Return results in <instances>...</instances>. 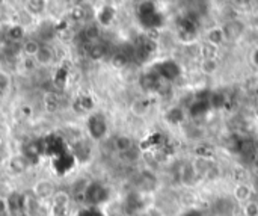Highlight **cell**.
I'll list each match as a JSON object with an SVG mask.
<instances>
[{
    "instance_id": "obj_1",
    "label": "cell",
    "mask_w": 258,
    "mask_h": 216,
    "mask_svg": "<svg viewBox=\"0 0 258 216\" xmlns=\"http://www.w3.org/2000/svg\"><path fill=\"white\" fill-rule=\"evenodd\" d=\"M55 184L52 180L49 178H43V180H38L34 186H32V193H34V198L44 202L50 198H53V195L56 193L55 190Z\"/></svg>"
},
{
    "instance_id": "obj_2",
    "label": "cell",
    "mask_w": 258,
    "mask_h": 216,
    "mask_svg": "<svg viewBox=\"0 0 258 216\" xmlns=\"http://www.w3.org/2000/svg\"><path fill=\"white\" fill-rule=\"evenodd\" d=\"M8 214L10 216H20L22 213L26 211V196L17 190H14L8 198Z\"/></svg>"
},
{
    "instance_id": "obj_3",
    "label": "cell",
    "mask_w": 258,
    "mask_h": 216,
    "mask_svg": "<svg viewBox=\"0 0 258 216\" xmlns=\"http://www.w3.org/2000/svg\"><path fill=\"white\" fill-rule=\"evenodd\" d=\"M70 205V195L64 190L56 192L52 198V214L53 216H67Z\"/></svg>"
},
{
    "instance_id": "obj_4",
    "label": "cell",
    "mask_w": 258,
    "mask_h": 216,
    "mask_svg": "<svg viewBox=\"0 0 258 216\" xmlns=\"http://www.w3.org/2000/svg\"><path fill=\"white\" fill-rule=\"evenodd\" d=\"M28 168H29V160L25 154H14L7 162V169L14 177L25 174L28 171Z\"/></svg>"
},
{
    "instance_id": "obj_5",
    "label": "cell",
    "mask_w": 258,
    "mask_h": 216,
    "mask_svg": "<svg viewBox=\"0 0 258 216\" xmlns=\"http://www.w3.org/2000/svg\"><path fill=\"white\" fill-rule=\"evenodd\" d=\"M106 120L101 114H94L89 121H88V130H89V135L94 138V139H100L104 136L106 133Z\"/></svg>"
},
{
    "instance_id": "obj_6",
    "label": "cell",
    "mask_w": 258,
    "mask_h": 216,
    "mask_svg": "<svg viewBox=\"0 0 258 216\" xmlns=\"http://www.w3.org/2000/svg\"><path fill=\"white\" fill-rule=\"evenodd\" d=\"M55 58H56V53L52 46H41V49L38 50L34 59L40 67H49L55 62Z\"/></svg>"
},
{
    "instance_id": "obj_7",
    "label": "cell",
    "mask_w": 258,
    "mask_h": 216,
    "mask_svg": "<svg viewBox=\"0 0 258 216\" xmlns=\"http://www.w3.org/2000/svg\"><path fill=\"white\" fill-rule=\"evenodd\" d=\"M115 19V10L109 5L103 7V8H98L97 11V22L98 25L101 26H109Z\"/></svg>"
},
{
    "instance_id": "obj_8",
    "label": "cell",
    "mask_w": 258,
    "mask_h": 216,
    "mask_svg": "<svg viewBox=\"0 0 258 216\" xmlns=\"http://www.w3.org/2000/svg\"><path fill=\"white\" fill-rule=\"evenodd\" d=\"M25 34H26L25 26L20 25V23H16V25L10 26L8 32H7V37H8V40H10L11 43L20 44V43L23 41V38H25Z\"/></svg>"
},
{
    "instance_id": "obj_9",
    "label": "cell",
    "mask_w": 258,
    "mask_h": 216,
    "mask_svg": "<svg viewBox=\"0 0 258 216\" xmlns=\"http://www.w3.org/2000/svg\"><path fill=\"white\" fill-rule=\"evenodd\" d=\"M40 49H41V43L38 40H26L22 44V53L26 58H35Z\"/></svg>"
},
{
    "instance_id": "obj_10",
    "label": "cell",
    "mask_w": 258,
    "mask_h": 216,
    "mask_svg": "<svg viewBox=\"0 0 258 216\" xmlns=\"http://www.w3.org/2000/svg\"><path fill=\"white\" fill-rule=\"evenodd\" d=\"M59 106H61V101H59V97L53 92H47L46 97H44V107L49 114H55L59 111Z\"/></svg>"
},
{
    "instance_id": "obj_11",
    "label": "cell",
    "mask_w": 258,
    "mask_h": 216,
    "mask_svg": "<svg viewBox=\"0 0 258 216\" xmlns=\"http://www.w3.org/2000/svg\"><path fill=\"white\" fill-rule=\"evenodd\" d=\"M178 73H180V70H178V65H177L175 62L168 61V62L162 64L160 74H162L166 80H172V79H175V77L178 76Z\"/></svg>"
},
{
    "instance_id": "obj_12",
    "label": "cell",
    "mask_w": 258,
    "mask_h": 216,
    "mask_svg": "<svg viewBox=\"0 0 258 216\" xmlns=\"http://www.w3.org/2000/svg\"><path fill=\"white\" fill-rule=\"evenodd\" d=\"M113 145H115V150L119 151V153H125L128 150L133 148V141L130 136H125V135H121L118 136L115 141H113Z\"/></svg>"
},
{
    "instance_id": "obj_13",
    "label": "cell",
    "mask_w": 258,
    "mask_h": 216,
    "mask_svg": "<svg viewBox=\"0 0 258 216\" xmlns=\"http://www.w3.org/2000/svg\"><path fill=\"white\" fill-rule=\"evenodd\" d=\"M25 11L31 16H41L46 11V2H41V0H34V2H26L25 4Z\"/></svg>"
},
{
    "instance_id": "obj_14",
    "label": "cell",
    "mask_w": 258,
    "mask_h": 216,
    "mask_svg": "<svg viewBox=\"0 0 258 216\" xmlns=\"http://www.w3.org/2000/svg\"><path fill=\"white\" fill-rule=\"evenodd\" d=\"M70 19L73 22H85L88 19V8L82 7V5H74L70 10Z\"/></svg>"
},
{
    "instance_id": "obj_15",
    "label": "cell",
    "mask_w": 258,
    "mask_h": 216,
    "mask_svg": "<svg viewBox=\"0 0 258 216\" xmlns=\"http://www.w3.org/2000/svg\"><path fill=\"white\" fill-rule=\"evenodd\" d=\"M88 56L92 61H101L106 56V47L100 43H94V44H91V47L88 50Z\"/></svg>"
},
{
    "instance_id": "obj_16",
    "label": "cell",
    "mask_w": 258,
    "mask_h": 216,
    "mask_svg": "<svg viewBox=\"0 0 258 216\" xmlns=\"http://www.w3.org/2000/svg\"><path fill=\"white\" fill-rule=\"evenodd\" d=\"M83 37L86 38V41L89 43H97V40L100 38V26L98 25H89L85 28L83 31Z\"/></svg>"
},
{
    "instance_id": "obj_17",
    "label": "cell",
    "mask_w": 258,
    "mask_h": 216,
    "mask_svg": "<svg viewBox=\"0 0 258 216\" xmlns=\"http://www.w3.org/2000/svg\"><path fill=\"white\" fill-rule=\"evenodd\" d=\"M184 118V114L180 107H172V109L166 114V120L172 124H178L180 121H183Z\"/></svg>"
},
{
    "instance_id": "obj_18",
    "label": "cell",
    "mask_w": 258,
    "mask_h": 216,
    "mask_svg": "<svg viewBox=\"0 0 258 216\" xmlns=\"http://www.w3.org/2000/svg\"><path fill=\"white\" fill-rule=\"evenodd\" d=\"M110 64H112V67H113V68H116V70L124 68V67L127 65V58H125L122 53H116V55H113V56H112Z\"/></svg>"
},
{
    "instance_id": "obj_19",
    "label": "cell",
    "mask_w": 258,
    "mask_h": 216,
    "mask_svg": "<svg viewBox=\"0 0 258 216\" xmlns=\"http://www.w3.org/2000/svg\"><path fill=\"white\" fill-rule=\"evenodd\" d=\"M10 85H11V79H10V76H8L5 71H0V94L4 95V94L8 91Z\"/></svg>"
},
{
    "instance_id": "obj_20",
    "label": "cell",
    "mask_w": 258,
    "mask_h": 216,
    "mask_svg": "<svg viewBox=\"0 0 258 216\" xmlns=\"http://www.w3.org/2000/svg\"><path fill=\"white\" fill-rule=\"evenodd\" d=\"M25 156L28 157V160H29L32 156H38V147H37L35 142H31V144L26 145V148H25Z\"/></svg>"
},
{
    "instance_id": "obj_21",
    "label": "cell",
    "mask_w": 258,
    "mask_h": 216,
    "mask_svg": "<svg viewBox=\"0 0 258 216\" xmlns=\"http://www.w3.org/2000/svg\"><path fill=\"white\" fill-rule=\"evenodd\" d=\"M235 196L240 199V201H244V199H247V196H249V189L246 187V186H238L237 189H235Z\"/></svg>"
},
{
    "instance_id": "obj_22",
    "label": "cell",
    "mask_w": 258,
    "mask_h": 216,
    "mask_svg": "<svg viewBox=\"0 0 258 216\" xmlns=\"http://www.w3.org/2000/svg\"><path fill=\"white\" fill-rule=\"evenodd\" d=\"M244 214L246 216H258V205L255 202H247L244 207Z\"/></svg>"
},
{
    "instance_id": "obj_23",
    "label": "cell",
    "mask_w": 258,
    "mask_h": 216,
    "mask_svg": "<svg viewBox=\"0 0 258 216\" xmlns=\"http://www.w3.org/2000/svg\"><path fill=\"white\" fill-rule=\"evenodd\" d=\"M8 133H10V127H8V124H5V123L0 121V141H4V139L8 136Z\"/></svg>"
},
{
    "instance_id": "obj_24",
    "label": "cell",
    "mask_w": 258,
    "mask_h": 216,
    "mask_svg": "<svg viewBox=\"0 0 258 216\" xmlns=\"http://www.w3.org/2000/svg\"><path fill=\"white\" fill-rule=\"evenodd\" d=\"M205 65L208 67V68L205 70L207 73H211V71L216 70V64H214V61H211V59H205V61L202 62V67H205Z\"/></svg>"
},
{
    "instance_id": "obj_25",
    "label": "cell",
    "mask_w": 258,
    "mask_h": 216,
    "mask_svg": "<svg viewBox=\"0 0 258 216\" xmlns=\"http://www.w3.org/2000/svg\"><path fill=\"white\" fill-rule=\"evenodd\" d=\"M8 213V202L7 198H0V214Z\"/></svg>"
},
{
    "instance_id": "obj_26",
    "label": "cell",
    "mask_w": 258,
    "mask_h": 216,
    "mask_svg": "<svg viewBox=\"0 0 258 216\" xmlns=\"http://www.w3.org/2000/svg\"><path fill=\"white\" fill-rule=\"evenodd\" d=\"M183 216H201V211H198V210H189Z\"/></svg>"
},
{
    "instance_id": "obj_27",
    "label": "cell",
    "mask_w": 258,
    "mask_h": 216,
    "mask_svg": "<svg viewBox=\"0 0 258 216\" xmlns=\"http://www.w3.org/2000/svg\"><path fill=\"white\" fill-rule=\"evenodd\" d=\"M253 59H255V62H256V65H258V50L255 52V56H253Z\"/></svg>"
},
{
    "instance_id": "obj_28",
    "label": "cell",
    "mask_w": 258,
    "mask_h": 216,
    "mask_svg": "<svg viewBox=\"0 0 258 216\" xmlns=\"http://www.w3.org/2000/svg\"><path fill=\"white\" fill-rule=\"evenodd\" d=\"M20 216H31V214H29V213H28V211H25V213H22V214H20Z\"/></svg>"
},
{
    "instance_id": "obj_29",
    "label": "cell",
    "mask_w": 258,
    "mask_h": 216,
    "mask_svg": "<svg viewBox=\"0 0 258 216\" xmlns=\"http://www.w3.org/2000/svg\"><path fill=\"white\" fill-rule=\"evenodd\" d=\"M0 216H10L8 213H4V214H0Z\"/></svg>"
}]
</instances>
